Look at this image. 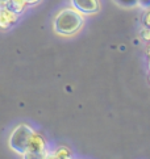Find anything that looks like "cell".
<instances>
[{"mask_svg": "<svg viewBox=\"0 0 150 159\" xmlns=\"http://www.w3.org/2000/svg\"><path fill=\"white\" fill-rule=\"evenodd\" d=\"M83 25V16L77 9L65 8L55 16L53 26L55 33L62 36H71Z\"/></svg>", "mask_w": 150, "mask_h": 159, "instance_id": "obj_1", "label": "cell"}, {"mask_svg": "<svg viewBox=\"0 0 150 159\" xmlns=\"http://www.w3.org/2000/svg\"><path fill=\"white\" fill-rule=\"evenodd\" d=\"M34 133V130L26 124H21L19 125L12 133H11V137H9V147L12 149L15 152L20 155H24L25 151H26V147L29 145L30 138Z\"/></svg>", "mask_w": 150, "mask_h": 159, "instance_id": "obj_2", "label": "cell"}, {"mask_svg": "<svg viewBox=\"0 0 150 159\" xmlns=\"http://www.w3.org/2000/svg\"><path fill=\"white\" fill-rule=\"evenodd\" d=\"M46 141L42 135L33 133L29 145L26 147L24 158H45L46 155Z\"/></svg>", "mask_w": 150, "mask_h": 159, "instance_id": "obj_3", "label": "cell"}, {"mask_svg": "<svg viewBox=\"0 0 150 159\" xmlns=\"http://www.w3.org/2000/svg\"><path fill=\"white\" fill-rule=\"evenodd\" d=\"M74 9H77L80 13L91 15L96 13L100 8L99 0H71Z\"/></svg>", "mask_w": 150, "mask_h": 159, "instance_id": "obj_4", "label": "cell"}, {"mask_svg": "<svg viewBox=\"0 0 150 159\" xmlns=\"http://www.w3.org/2000/svg\"><path fill=\"white\" fill-rule=\"evenodd\" d=\"M17 20V13L9 11L8 8L0 9V28L2 29H7L12 24H15Z\"/></svg>", "mask_w": 150, "mask_h": 159, "instance_id": "obj_5", "label": "cell"}, {"mask_svg": "<svg viewBox=\"0 0 150 159\" xmlns=\"http://www.w3.org/2000/svg\"><path fill=\"white\" fill-rule=\"evenodd\" d=\"M25 5H26L25 0H9L7 8L15 13H21L25 8Z\"/></svg>", "mask_w": 150, "mask_h": 159, "instance_id": "obj_6", "label": "cell"}, {"mask_svg": "<svg viewBox=\"0 0 150 159\" xmlns=\"http://www.w3.org/2000/svg\"><path fill=\"white\" fill-rule=\"evenodd\" d=\"M71 157V152L66 147H59V149H57L54 151V155L53 158H70Z\"/></svg>", "mask_w": 150, "mask_h": 159, "instance_id": "obj_7", "label": "cell"}, {"mask_svg": "<svg viewBox=\"0 0 150 159\" xmlns=\"http://www.w3.org/2000/svg\"><path fill=\"white\" fill-rule=\"evenodd\" d=\"M141 36L143 39H146V41H150V28H143L141 30Z\"/></svg>", "mask_w": 150, "mask_h": 159, "instance_id": "obj_8", "label": "cell"}, {"mask_svg": "<svg viewBox=\"0 0 150 159\" xmlns=\"http://www.w3.org/2000/svg\"><path fill=\"white\" fill-rule=\"evenodd\" d=\"M137 2H138V0H119L120 4H124V5H126V7H129L130 4H132V5L136 4Z\"/></svg>", "mask_w": 150, "mask_h": 159, "instance_id": "obj_9", "label": "cell"}, {"mask_svg": "<svg viewBox=\"0 0 150 159\" xmlns=\"http://www.w3.org/2000/svg\"><path fill=\"white\" fill-rule=\"evenodd\" d=\"M143 24H145V26L150 28V11L145 15V19H143Z\"/></svg>", "mask_w": 150, "mask_h": 159, "instance_id": "obj_10", "label": "cell"}, {"mask_svg": "<svg viewBox=\"0 0 150 159\" xmlns=\"http://www.w3.org/2000/svg\"><path fill=\"white\" fill-rule=\"evenodd\" d=\"M138 2L141 3L142 7H145V8H150V0H138Z\"/></svg>", "mask_w": 150, "mask_h": 159, "instance_id": "obj_11", "label": "cell"}, {"mask_svg": "<svg viewBox=\"0 0 150 159\" xmlns=\"http://www.w3.org/2000/svg\"><path fill=\"white\" fill-rule=\"evenodd\" d=\"M40 2V0H25V3L26 4H29V5H33V4H37Z\"/></svg>", "mask_w": 150, "mask_h": 159, "instance_id": "obj_12", "label": "cell"}, {"mask_svg": "<svg viewBox=\"0 0 150 159\" xmlns=\"http://www.w3.org/2000/svg\"><path fill=\"white\" fill-rule=\"evenodd\" d=\"M148 55H149V58H150V46H149V50H148Z\"/></svg>", "mask_w": 150, "mask_h": 159, "instance_id": "obj_13", "label": "cell"}, {"mask_svg": "<svg viewBox=\"0 0 150 159\" xmlns=\"http://www.w3.org/2000/svg\"><path fill=\"white\" fill-rule=\"evenodd\" d=\"M149 79H150V78H149Z\"/></svg>", "mask_w": 150, "mask_h": 159, "instance_id": "obj_14", "label": "cell"}]
</instances>
